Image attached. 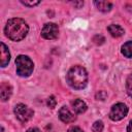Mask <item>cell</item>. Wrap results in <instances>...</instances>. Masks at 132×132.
Here are the masks:
<instances>
[{
  "instance_id": "3957f363",
  "label": "cell",
  "mask_w": 132,
  "mask_h": 132,
  "mask_svg": "<svg viewBox=\"0 0 132 132\" xmlns=\"http://www.w3.org/2000/svg\"><path fill=\"white\" fill-rule=\"evenodd\" d=\"M15 65H16V73L23 77L29 76L34 69V64L32 60L25 55H20L16 57Z\"/></svg>"
},
{
  "instance_id": "44dd1931",
  "label": "cell",
  "mask_w": 132,
  "mask_h": 132,
  "mask_svg": "<svg viewBox=\"0 0 132 132\" xmlns=\"http://www.w3.org/2000/svg\"><path fill=\"white\" fill-rule=\"evenodd\" d=\"M26 132H41L38 128H30V129H28Z\"/></svg>"
},
{
  "instance_id": "9c48e42d",
  "label": "cell",
  "mask_w": 132,
  "mask_h": 132,
  "mask_svg": "<svg viewBox=\"0 0 132 132\" xmlns=\"http://www.w3.org/2000/svg\"><path fill=\"white\" fill-rule=\"evenodd\" d=\"M12 93V88L9 84L6 82H2L1 87H0V94H1V99L2 101H6L9 99L10 95Z\"/></svg>"
},
{
  "instance_id": "ffe728a7",
  "label": "cell",
  "mask_w": 132,
  "mask_h": 132,
  "mask_svg": "<svg viewBox=\"0 0 132 132\" xmlns=\"http://www.w3.org/2000/svg\"><path fill=\"white\" fill-rule=\"evenodd\" d=\"M68 132H84L79 127H71L69 130H68Z\"/></svg>"
},
{
  "instance_id": "7a4b0ae2",
  "label": "cell",
  "mask_w": 132,
  "mask_h": 132,
  "mask_svg": "<svg viewBox=\"0 0 132 132\" xmlns=\"http://www.w3.org/2000/svg\"><path fill=\"white\" fill-rule=\"evenodd\" d=\"M66 80L71 88L75 90H81L88 84L87 70L82 66H79V65L73 66L69 69L66 75Z\"/></svg>"
},
{
  "instance_id": "8992f818",
  "label": "cell",
  "mask_w": 132,
  "mask_h": 132,
  "mask_svg": "<svg viewBox=\"0 0 132 132\" xmlns=\"http://www.w3.org/2000/svg\"><path fill=\"white\" fill-rule=\"evenodd\" d=\"M58 33H59L58 26L56 24H54V23H47V24H45L43 26L42 30H41L42 37L45 38V39H48V40H52V39L57 38Z\"/></svg>"
},
{
  "instance_id": "30bf717a",
  "label": "cell",
  "mask_w": 132,
  "mask_h": 132,
  "mask_svg": "<svg viewBox=\"0 0 132 132\" xmlns=\"http://www.w3.org/2000/svg\"><path fill=\"white\" fill-rule=\"evenodd\" d=\"M72 108L73 110L76 112V113H84L86 110H87V104L80 100V99H75L73 102H72Z\"/></svg>"
},
{
  "instance_id": "e0dca14e",
  "label": "cell",
  "mask_w": 132,
  "mask_h": 132,
  "mask_svg": "<svg viewBox=\"0 0 132 132\" xmlns=\"http://www.w3.org/2000/svg\"><path fill=\"white\" fill-rule=\"evenodd\" d=\"M24 5H26V6H29V7H33V6H35V5H37V4H39V1H21Z\"/></svg>"
},
{
  "instance_id": "8fae6325",
  "label": "cell",
  "mask_w": 132,
  "mask_h": 132,
  "mask_svg": "<svg viewBox=\"0 0 132 132\" xmlns=\"http://www.w3.org/2000/svg\"><path fill=\"white\" fill-rule=\"evenodd\" d=\"M107 30L110 33V35L113 36V37H120V36H122L125 33L124 32V29L120 25H114V24L109 25L107 27Z\"/></svg>"
},
{
  "instance_id": "4fadbf2b",
  "label": "cell",
  "mask_w": 132,
  "mask_h": 132,
  "mask_svg": "<svg viewBox=\"0 0 132 132\" xmlns=\"http://www.w3.org/2000/svg\"><path fill=\"white\" fill-rule=\"evenodd\" d=\"M122 54L127 58H132V41H127L122 46Z\"/></svg>"
},
{
  "instance_id": "603a6c76",
  "label": "cell",
  "mask_w": 132,
  "mask_h": 132,
  "mask_svg": "<svg viewBox=\"0 0 132 132\" xmlns=\"http://www.w3.org/2000/svg\"><path fill=\"white\" fill-rule=\"evenodd\" d=\"M84 4V2H73V5H75V6H80V5H82Z\"/></svg>"
},
{
  "instance_id": "6da1fadb",
  "label": "cell",
  "mask_w": 132,
  "mask_h": 132,
  "mask_svg": "<svg viewBox=\"0 0 132 132\" xmlns=\"http://www.w3.org/2000/svg\"><path fill=\"white\" fill-rule=\"evenodd\" d=\"M29 31V27L27 23L20 19V18H13L7 21L4 32L5 35L12 41H20L27 35Z\"/></svg>"
},
{
  "instance_id": "7402d4cb",
  "label": "cell",
  "mask_w": 132,
  "mask_h": 132,
  "mask_svg": "<svg viewBox=\"0 0 132 132\" xmlns=\"http://www.w3.org/2000/svg\"><path fill=\"white\" fill-rule=\"evenodd\" d=\"M127 132H132V121L129 123V125L127 127Z\"/></svg>"
},
{
  "instance_id": "ac0fdd59",
  "label": "cell",
  "mask_w": 132,
  "mask_h": 132,
  "mask_svg": "<svg viewBox=\"0 0 132 132\" xmlns=\"http://www.w3.org/2000/svg\"><path fill=\"white\" fill-rule=\"evenodd\" d=\"M93 40L95 41V43H97V44H101V43L104 41V38H103L101 35H96V36L94 37Z\"/></svg>"
},
{
  "instance_id": "5b68a950",
  "label": "cell",
  "mask_w": 132,
  "mask_h": 132,
  "mask_svg": "<svg viewBox=\"0 0 132 132\" xmlns=\"http://www.w3.org/2000/svg\"><path fill=\"white\" fill-rule=\"evenodd\" d=\"M128 113V107L124 103H117L112 105L109 111V118L112 121H120L124 119Z\"/></svg>"
},
{
  "instance_id": "52a82bcc",
  "label": "cell",
  "mask_w": 132,
  "mask_h": 132,
  "mask_svg": "<svg viewBox=\"0 0 132 132\" xmlns=\"http://www.w3.org/2000/svg\"><path fill=\"white\" fill-rule=\"evenodd\" d=\"M59 118L64 123H71V122H74V120L76 119V117L66 106H63V107L60 108V110H59Z\"/></svg>"
},
{
  "instance_id": "d6986e66",
  "label": "cell",
  "mask_w": 132,
  "mask_h": 132,
  "mask_svg": "<svg viewBox=\"0 0 132 132\" xmlns=\"http://www.w3.org/2000/svg\"><path fill=\"white\" fill-rule=\"evenodd\" d=\"M105 97H106V93L103 91H99V93H97V95H96V98L100 99V100H104Z\"/></svg>"
},
{
  "instance_id": "5bb4252c",
  "label": "cell",
  "mask_w": 132,
  "mask_h": 132,
  "mask_svg": "<svg viewBox=\"0 0 132 132\" xmlns=\"http://www.w3.org/2000/svg\"><path fill=\"white\" fill-rule=\"evenodd\" d=\"M126 89H127V93L128 95L132 98V74H130L127 78V82H126Z\"/></svg>"
},
{
  "instance_id": "2e32d148",
  "label": "cell",
  "mask_w": 132,
  "mask_h": 132,
  "mask_svg": "<svg viewBox=\"0 0 132 132\" xmlns=\"http://www.w3.org/2000/svg\"><path fill=\"white\" fill-rule=\"evenodd\" d=\"M56 104H57V101H56L55 97H54V96L48 97V99H47V106H48L50 108H54V107L56 106Z\"/></svg>"
},
{
  "instance_id": "ba28073f",
  "label": "cell",
  "mask_w": 132,
  "mask_h": 132,
  "mask_svg": "<svg viewBox=\"0 0 132 132\" xmlns=\"http://www.w3.org/2000/svg\"><path fill=\"white\" fill-rule=\"evenodd\" d=\"M0 53H1V67H5L10 61V54L8 52L7 46L3 42H1Z\"/></svg>"
},
{
  "instance_id": "7c38bea8",
  "label": "cell",
  "mask_w": 132,
  "mask_h": 132,
  "mask_svg": "<svg viewBox=\"0 0 132 132\" xmlns=\"http://www.w3.org/2000/svg\"><path fill=\"white\" fill-rule=\"evenodd\" d=\"M95 3V5L97 6V8L99 9V10H101V11H103V12H106V11H109L110 9H111V6H112V4L110 3V2H107V1H95L94 2Z\"/></svg>"
},
{
  "instance_id": "277c9868",
  "label": "cell",
  "mask_w": 132,
  "mask_h": 132,
  "mask_svg": "<svg viewBox=\"0 0 132 132\" xmlns=\"http://www.w3.org/2000/svg\"><path fill=\"white\" fill-rule=\"evenodd\" d=\"M14 114L20 122L26 123L33 117L34 111L31 108H29L27 105H25L23 103H19L14 107Z\"/></svg>"
},
{
  "instance_id": "9a60e30c",
  "label": "cell",
  "mask_w": 132,
  "mask_h": 132,
  "mask_svg": "<svg viewBox=\"0 0 132 132\" xmlns=\"http://www.w3.org/2000/svg\"><path fill=\"white\" fill-rule=\"evenodd\" d=\"M103 127H104V126H103V123H102L101 121H96V122L93 124L92 129H93L94 132H102Z\"/></svg>"
}]
</instances>
